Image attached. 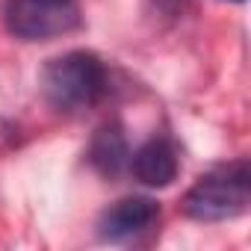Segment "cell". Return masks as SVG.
<instances>
[{
    "label": "cell",
    "instance_id": "1",
    "mask_svg": "<svg viewBox=\"0 0 251 251\" xmlns=\"http://www.w3.org/2000/svg\"><path fill=\"white\" fill-rule=\"evenodd\" d=\"M42 89H45V98L56 109L95 106L109 89L106 65L89 50H71L45 65Z\"/></svg>",
    "mask_w": 251,
    "mask_h": 251
},
{
    "label": "cell",
    "instance_id": "2",
    "mask_svg": "<svg viewBox=\"0 0 251 251\" xmlns=\"http://www.w3.org/2000/svg\"><path fill=\"white\" fill-rule=\"evenodd\" d=\"M251 169L248 160H233L195 180L183 198V213L195 222H225L248 210Z\"/></svg>",
    "mask_w": 251,
    "mask_h": 251
},
{
    "label": "cell",
    "instance_id": "3",
    "mask_svg": "<svg viewBox=\"0 0 251 251\" xmlns=\"http://www.w3.org/2000/svg\"><path fill=\"white\" fill-rule=\"evenodd\" d=\"M3 21L15 39L48 42L77 30L80 3L77 0H6Z\"/></svg>",
    "mask_w": 251,
    "mask_h": 251
},
{
    "label": "cell",
    "instance_id": "4",
    "mask_svg": "<svg viewBox=\"0 0 251 251\" xmlns=\"http://www.w3.org/2000/svg\"><path fill=\"white\" fill-rule=\"evenodd\" d=\"M160 219V207L151 198H124L112 204L100 219V236L109 242H124L148 233Z\"/></svg>",
    "mask_w": 251,
    "mask_h": 251
},
{
    "label": "cell",
    "instance_id": "5",
    "mask_svg": "<svg viewBox=\"0 0 251 251\" xmlns=\"http://www.w3.org/2000/svg\"><path fill=\"white\" fill-rule=\"evenodd\" d=\"M130 172L139 183L163 189L177 177V151L169 139H151L130 157Z\"/></svg>",
    "mask_w": 251,
    "mask_h": 251
},
{
    "label": "cell",
    "instance_id": "6",
    "mask_svg": "<svg viewBox=\"0 0 251 251\" xmlns=\"http://www.w3.org/2000/svg\"><path fill=\"white\" fill-rule=\"evenodd\" d=\"M92 163L103 172V175H115L124 163H127V139L118 127H103L98 130V136L92 139Z\"/></svg>",
    "mask_w": 251,
    "mask_h": 251
},
{
    "label": "cell",
    "instance_id": "7",
    "mask_svg": "<svg viewBox=\"0 0 251 251\" xmlns=\"http://www.w3.org/2000/svg\"><path fill=\"white\" fill-rule=\"evenodd\" d=\"M236 3H239V0H236Z\"/></svg>",
    "mask_w": 251,
    "mask_h": 251
}]
</instances>
